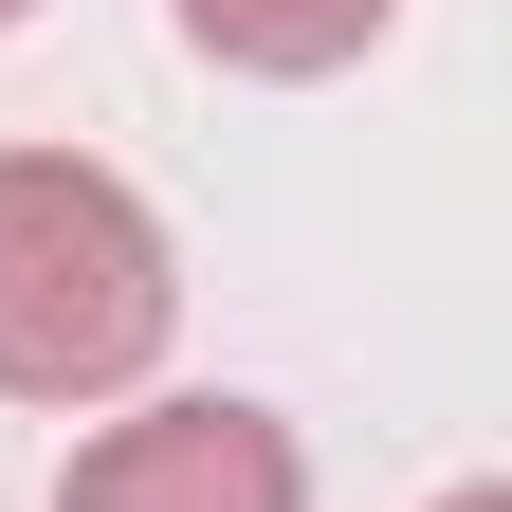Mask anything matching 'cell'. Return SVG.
Here are the masks:
<instances>
[{
  "instance_id": "1",
  "label": "cell",
  "mask_w": 512,
  "mask_h": 512,
  "mask_svg": "<svg viewBox=\"0 0 512 512\" xmlns=\"http://www.w3.org/2000/svg\"><path fill=\"white\" fill-rule=\"evenodd\" d=\"M183 330V256L74 147H0V384L19 403H110Z\"/></svg>"
},
{
  "instance_id": "2",
  "label": "cell",
  "mask_w": 512,
  "mask_h": 512,
  "mask_svg": "<svg viewBox=\"0 0 512 512\" xmlns=\"http://www.w3.org/2000/svg\"><path fill=\"white\" fill-rule=\"evenodd\" d=\"M55 512H311V476L275 403H147L55 476Z\"/></svg>"
},
{
  "instance_id": "3",
  "label": "cell",
  "mask_w": 512,
  "mask_h": 512,
  "mask_svg": "<svg viewBox=\"0 0 512 512\" xmlns=\"http://www.w3.org/2000/svg\"><path fill=\"white\" fill-rule=\"evenodd\" d=\"M403 19V0H183V37L220 74H348V55Z\"/></svg>"
},
{
  "instance_id": "4",
  "label": "cell",
  "mask_w": 512,
  "mask_h": 512,
  "mask_svg": "<svg viewBox=\"0 0 512 512\" xmlns=\"http://www.w3.org/2000/svg\"><path fill=\"white\" fill-rule=\"evenodd\" d=\"M439 512H512V494H439Z\"/></svg>"
},
{
  "instance_id": "5",
  "label": "cell",
  "mask_w": 512,
  "mask_h": 512,
  "mask_svg": "<svg viewBox=\"0 0 512 512\" xmlns=\"http://www.w3.org/2000/svg\"><path fill=\"white\" fill-rule=\"evenodd\" d=\"M0 19H37V0H0Z\"/></svg>"
}]
</instances>
